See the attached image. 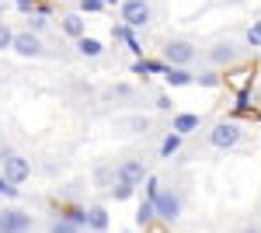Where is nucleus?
Segmentation results:
<instances>
[{"label":"nucleus","instance_id":"obj_5","mask_svg":"<svg viewBox=\"0 0 261 233\" xmlns=\"http://www.w3.org/2000/svg\"><path fill=\"white\" fill-rule=\"evenodd\" d=\"M195 56H199V49L188 39H171L164 45V63H167V66H192Z\"/></svg>","mask_w":261,"mask_h":233},{"label":"nucleus","instance_id":"obj_23","mask_svg":"<svg viewBox=\"0 0 261 233\" xmlns=\"http://www.w3.org/2000/svg\"><path fill=\"white\" fill-rule=\"evenodd\" d=\"M14 28L7 24V21H0V53H7V49H14Z\"/></svg>","mask_w":261,"mask_h":233},{"label":"nucleus","instance_id":"obj_10","mask_svg":"<svg viewBox=\"0 0 261 233\" xmlns=\"http://www.w3.org/2000/svg\"><path fill=\"white\" fill-rule=\"evenodd\" d=\"M133 32H136V28H129V24H112V39H115V42H125V49L140 59L143 56V45H140V39H136Z\"/></svg>","mask_w":261,"mask_h":233},{"label":"nucleus","instance_id":"obj_27","mask_svg":"<svg viewBox=\"0 0 261 233\" xmlns=\"http://www.w3.org/2000/svg\"><path fill=\"white\" fill-rule=\"evenodd\" d=\"M108 4L105 0H81V14H98V11H105Z\"/></svg>","mask_w":261,"mask_h":233},{"label":"nucleus","instance_id":"obj_6","mask_svg":"<svg viewBox=\"0 0 261 233\" xmlns=\"http://www.w3.org/2000/svg\"><path fill=\"white\" fill-rule=\"evenodd\" d=\"M32 230V216L14 205H0V233H28Z\"/></svg>","mask_w":261,"mask_h":233},{"label":"nucleus","instance_id":"obj_9","mask_svg":"<svg viewBox=\"0 0 261 233\" xmlns=\"http://www.w3.org/2000/svg\"><path fill=\"white\" fill-rule=\"evenodd\" d=\"M14 53L18 56H28V59H35V56H42L45 53V45H42V39H39V32H18L14 35Z\"/></svg>","mask_w":261,"mask_h":233},{"label":"nucleus","instance_id":"obj_28","mask_svg":"<svg viewBox=\"0 0 261 233\" xmlns=\"http://www.w3.org/2000/svg\"><path fill=\"white\" fill-rule=\"evenodd\" d=\"M161 188H164V185H161L153 174L146 177V198H157V195H161Z\"/></svg>","mask_w":261,"mask_h":233},{"label":"nucleus","instance_id":"obj_18","mask_svg":"<svg viewBox=\"0 0 261 233\" xmlns=\"http://www.w3.org/2000/svg\"><path fill=\"white\" fill-rule=\"evenodd\" d=\"M181 143H185V136L171 129V133L164 136V143H161V157H164V160H171V157H174V153H178V150H181Z\"/></svg>","mask_w":261,"mask_h":233},{"label":"nucleus","instance_id":"obj_14","mask_svg":"<svg viewBox=\"0 0 261 233\" xmlns=\"http://www.w3.org/2000/svg\"><path fill=\"white\" fill-rule=\"evenodd\" d=\"M133 219H136V226H140V230H150L153 223H161V219H157V205H153V198L140 202V209H136Z\"/></svg>","mask_w":261,"mask_h":233},{"label":"nucleus","instance_id":"obj_4","mask_svg":"<svg viewBox=\"0 0 261 233\" xmlns=\"http://www.w3.org/2000/svg\"><path fill=\"white\" fill-rule=\"evenodd\" d=\"M153 205H157V219L167 223V226H174L181 219V195L174 188H161V195L153 198Z\"/></svg>","mask_w":261,"mask_h":233},{"label":"nucleus","instance_id":"obj_2","mask_svg":"<svg viewBox=\"0 0 261 233\" xmlns=\"http://www.w3.org/2000/svg\"><path fill=\"white\" fill-rule=\"evenodd\" d=\"M119 14H122V24H129V28H146V24L153 21V7H150V0H122Z\"/></svg>","mask_w":261,"mask_h":233},{"label":"nucleus","instance_id":"obj_31","mask_svg":"<svg viewBox=\"0 0 261 233\" xmlns=\"http://www.w3.org/2000/svg\"><path fill=\"white\" fill-rule=\"evenodd\" d=\"M157 108H161V112H174V101L167 94H157Z\"/></svg>","mask_w":261,"mask_h":233},{"label":"nucleus","instance_id":"obj_7","mask_svg":"<svg viewBox=\"0 0 261 233\" xmlns=\"http://www.w3.org/2000/svg\"><path fill=\"white\" fill-rule=\"evenodd\" d=\"M115 177L119 181H129V185H143L150 177V167L143 164L140 157H129V160H122L119 167H115Z\"/></svg>","mask_w":261,"mask_h":233},{"label":"nucleus","instance_id":"obj_17","mask_svg":"<svg viewBox=\"0 0 261 233\" xmlns=\"http://www.w3.org/2000/svg\"><path fill=\"white\" fill-rule=\"evenodd\" d=\"M77 53H81L84 59H98L101 53H105V45H101L98 39H91V35H84V39H77Z\"/></svg>","mask_w":261,"mask_h":233},{"label":"nucleus","instance_id":"obj_34","mask_svg":"<svg viewBox=\"0 0 261 233\" xmlns=\"http://www.w3.org/2000/svg\"><path fill=\"white\" fill-rule=\"evenodd\" d=\"M125 233H133V230H125Z\"/></svg>","mask_w":261,"mask_h":233},{"label":"nucleus","instance_id":"obj_33","mask_svg":"<svg viewBox=\"0 0 261 233\" xmlns=\"http://www.w3.org/2000/svg\"><path fill=\"white\" fill-rule=\"evenodd\" d=\"M105 4H108V7H112V4H119V0H105Z\"/></svg>","mask_w":261,"mask_h":233},{"label":"nucleus","instance_id":"obj_21","mask_svg":"<svg viewBox=\"0 0 261 233\" xmlns=\"http://www.w3.org/2000/svg\"><path fill=\"white\" fill-rule=\"evenodd\" d=\"M195 84H199V87H209V91H216V87H223V77L216 73V70H202V73H195Z\"/></svg>","mask_w":261,"mask_h":233},{"label":"nucleus","instance_id":"obj_1","mask_svg":"<svg viewBox=\"0 0 261 233\" xmlns=\"http://www.w3.org/2000/svg\"><path fill=\"white\" fill-rule=\"evenodd\" d=\"M241 136H244L241 122H233V118H220V122L209 129V146H213V150H233V146L241 143Z\"/></svg>","mask_w":261,"mask_h":233},{"label":"nucleus","instance_id":"obj_12","mask_svg":"<svg viewBox=\"0 0 261 233\" xmlns=\"http://www.w3.org/2000/svg\"><path fill=\"white\" fill-rule=\"evenodd\" d=\"M164 84L167 87H188V84H195V73L188 66H167L164 70Z\"/></svg>","mask_w":261,"mask_h":233},{"label":"nucleus","instance_id":"obj_20","mask_svg":"<svg viewBox=\"0 0 261 233\" xmlns=\"http://www.w3.org/2000/svg\"><path fill=\"white\" fill-rule=\"evenodd\" d=\"M108 195H112L115 202H125V198H133V195H136V185H129V181H119V177H115V185L108 188Z\"/></svg>","mask_w":261,"mask_h":233},{"label":"nucleus","instance_id":"obj_16","mask_svg":"<svg viewBox=\"0 0 261 233\" xmlns=\"http://www.w3.org/2000/svg\"><path fill=\"white\" fill-rule=\"evenodd\" d=\"M87 230H94V233L108 230V209L105 205H91L87 209Z\"/></svg>","mask_w":261,"mask_h":233},{"label":"nucleus","instance_id":"obj_32","mask_svg":"<svg viewBox=\"0 0 261 233\" xmlns=\"http://www.w3.org/2000/svg\"><path fill=\"white\" fill-rule=\"evenodd\" d=\"M237 233H261V226H244V230H237Z\"/></svg>","mask_w":261,"mask_h":233},{"label":"nucleus","instance_id":"obj_30","mask_svg":"<svg viewBox=\"0 0 261 233\" xmlns=\"http://www.w3.org/2000/svg\"><path fill=\"white\" fill-rule=\"evenodd\" d=\"M11 4H14V7H18V11H24V14H32V11H35V7H39L42 0H11Z\"/></svg>","mask_w":261,"mask_h":233},{"label":"nucleus","instance_id":"obj_29","mask_svg":"<svg viewBox=\"0 0 261 233\" xmlns=\"http://www.w3.org/2000/svg\"><path fill=\"white\" fill-rule=\"evenodd\" d=\"M237 108H241V112H247V108H251V91H247V87H241V91H237Z\"/></svg>","mask_w":261,"mask_h":233},{"label":"nucleus","instance_id":"obj_26","mask_svg":"<svg viewBox=\"0 0 261 233\" xmlns=\"http://www.w3.org/2000/svg\"><path fill=\"white\" fill-rule=\"evenodd\" d=\"M0 198H18V185L0 174Z\"/></svg>","mask_w":261,"mask_h":233},{"label":"nucleus","instance_id":"obj_11","mask_svg":"<svg viewBox=\"0 0 261 233\" xmlns=\"http://www.w3.org/2000/svg\"><path fill=\"white\" fill-rule=\"evenodd\" d=\"M60 28H63V32H66V35H70L73 42L87 35V21H84L81 11H73V14H63V18H60Z\"/></svg>","mask_w":261,"mask_h":233},{"label":"nucleus","instance_id":"obj_19","mask_svg":"<svg viewBox=\"0 0 261 233\" xmlns=\"http://www.w3.org/2000/svg\"><path fill=\"white\" fill-rule=\"evenodd\" d=\"M84 226L81 223H73L70 216H56L53 223H49V233H81Z\"/></svg>","mask_w":261,"mask_h":233},{"label":"nucleus","instance_id":"obj_25","mask_svg":"<svg viewBox=\"0 0 261 233\" xmlns=\"http://www.w3.org/2000/svg\"><path fill=\"white\" fill-rule=\"evenodd\" d=\"M45 24H49V14H42V11H32V14H28V28H32V32H42Z\"/></svg>","mask_w":261,"mask_h":233},{"label":"nucleus","instance_id":"obj_13","mask_svg":"<svg viewBox=\"0 0 261 233\" xmlns=\"http://www.w3.org/2000/svg\"><path fill=\"white\" fill-rule=\"evenodd\" d=\"M164 70H167V63H157V59H133V73L136 77H164Z\"/></svg>","mask_w":261,"mask_h":233},{"label":"nucleus","instance_id":"obj_8","mask_svg":"<svg viewBox=\"0 0 261 233\" xmlns=\"http://www.w3.org/2000/svg\"><path fill=\"white\" fill-rule=\"evenodd\" d=\"M205 59L220 70V66H233L237 59H241V49L233 45V42H216V45H209L205 49Z\"/></svg>","mask_w":261,"mask_h":233},{"label":"nucleus","instance_id":"obj_3","mask_svg":"<svg viewBox=\"0 0 261 233\" xmlns=\"http://www.w3.org/2000/svg\"><path fill=\"white\" fill-rule=\"evenodd\" d=\"M0 174L7 181H14V185H24L32 177V160L21 153H0Z\"/></svg>","mask_w":261,"mask_h":233},{"label":"nucleus","instance_id":"obj_22","mask_svg":"<svg viewBox=\"0 0 261 233\" xmlns=\"http://www.w3.org/2000/svg\"><path fill=\"white\" fill-rule=\"evenodd\" d=\"M244 45L247 49H261V18H254V24L244 32Z\"/></svg>","mask_w":261,"mask_h":233},{"label":"nucleus","instance_id":"obj_15","mask_svg":"<svg viewBox=\"0 0 261 233\" xmlns=\"http://www.w3.org/2000/svg\"><path fill=\"white\" fill-rule=\"evenodd\" d=\"M199 125H202V118L192 115V112H178V115H174V122H171V129H174V133H181V136H185V133H195Z\"/></svg>","mask_w":261,"mask_h":233},{"label":"nucleus","instance_id":"obj_24","mask_svg":"<svg viewBox=\"0 0 261 233\" xmlns=\"http://www.w3.org/2000/svg\"><path fill=\"white\" fill-rule=\"evenodd\" d=\"M125 129H129V133H146V129H150V118L146 115H133L129 122H125Z\"/></svg>","mask_w":261,"mask_h":233}]
</instances>
